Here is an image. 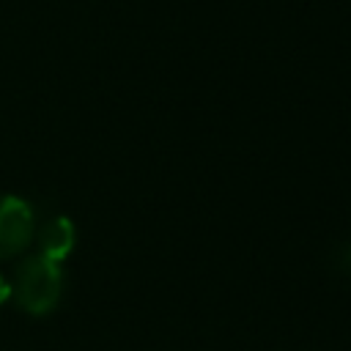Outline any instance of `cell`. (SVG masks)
<instances>
[{
	"mask_svg": "<svg viewBox=\"0 0 351 351\" xmlns=\"http://www.w3.org/2000/svg\"><path fill=\"white\" fill-rule=\"evenodd\" d=\"M63 285H66L63 266L58 261L33 252L16 263L11 280V296L19 310L30 315H47L58 307L63 296Z\"/></svg>",
	"mask_w": 351,
	"mask_h": 351,
	"instance_id": "obj_1",
	"label": "cell"
},
{
	"mask_svg": "<svg viewBox=\"0 0 351 351\" xmlns=\"http://www.w3.org/2000/svg\"><path fill=\"white\" fill-rule=\"evenodd\" d=\"M36 233V217L27 200L0 195V261L16 258Z\"/></svg>",
	"mask_w": 351,
	"mask_h": 351,
	"instance_id": "obj_2",
	"label": "cell"
},
{
	"mask_svg": "<svg viewBox=\"0 0 351 351\" xmlns=\"http://www.w3.org/2000/svg\"><path fill=\"white\" fill-rule=\"evenodd\" d=\"M33 236H36V247H38L36 252L49 258V261H58V263H63L71 255L74 244H77V228L63 214L49 217L47 222H41Z\"/></svg>",
	"mask_w": 351,
	"mask_h": 351,
	"instance_id": "obj_3",
	"label": "cell"
},
{
	"mask_svg": "<svg viewBox=\"0 0 351 351\" xmlns=\"http://www.w3.org/2000/svg\"><path fill=\"white\" fill-rule=\"evenodd\" d=\"M8 296H11V285H8V280L0 274V304H3Z\"/></svg>",
	"mask_w": 351,
	"mask_h": 351,
	"instance_id": "obj_4",
	"label": "cell"
}]
</instances>
